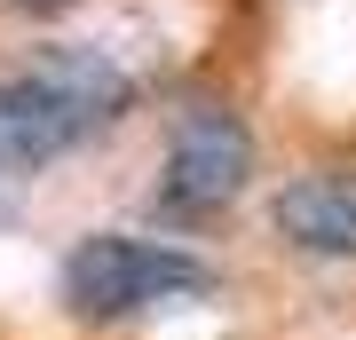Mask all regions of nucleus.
Instances as JSON below:
<instances>
[{"label": "nucleus", "instance_id": "obj_1", "mask_svg": "<svg viewBox=\"0 0 356 340\" xmlns=\"http://www.w3.org/2000/svg\"><path fill=\"white\" fill-rule=\"evenodd\" d=\"M127 72L103 48H40L16 79H0V175H40L95 143L127 111Z\"/></svg>", "mask_w": 356, "mask_h": 340}, {"label": "nucleus", "instance_id": "obj_3", "mask_svg": "<svg viewBox=\"0 0 356 340\" xmlns=\"http://www.w3.org/2000/svg\"><path fill=\"white\" fill-rule=\"evenodd\" d=\"M254 182V127L222 95H191L166 119V159H159V214L166 222H214L245 198Z\"/></svg>", "mask_w": 356, "mask_h": 340}, {"label": "nucleus", "instance_id": "obj_2", "mask_svg": "<svg viewBox=\"0 0 356 340\" xmlns=\"http://www.w3.org/2000/svg\"><path fill=\"white\" fill-rule=\"evenodd\" d=\"M56 293L79 325H127V316L159 309V301H198L214 293V269L182 245L159 238H127V229H88L64 269H56Z\"/></svg>", "mask_w": 356, "mask_h": 340}, {"label": "nucleus", "instance_id": "obj_5", "mask_svg": "<svg viewBox=\"0 0 356 340\" xmlns=\"http://www.w3.org/2000/svg\"><path fill=\"white\" fill-rule=\"evenodd\" d=\"M8 8H24V16H56V8H72V0H8Z\"/></svg>", "mask_w": 356, "mask_h": 340}, {"label": "nucleus", "instance_id": "obj_4", "mask_svg": "<svg viewBox=\"0 0 356 340\" xmlns=\"http://www.w3.org/2000/svg\"><path fill=\"white\" fill-rule=\"evenodd\" d=\"M269 222L309 261H356V166H309L269 198Z\"/></svg>", "mask_w": 356, "mask_h": 340}]
</instances>
